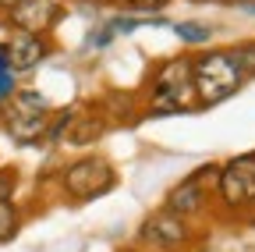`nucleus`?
<instances>
[{
    "label": "nucleus",
    "mask_w": 255,
    "mask_h": 252,
    "mask_svg": "<svg viewBox=\"0 0 255 252\" xmlns=\"http://www.w3.org/2000/svg\"><path fill=\"white\" fill-rule=\"evenodd\" d=\"M46 121H50V114L46 117H21V114H11V110L0 107V132L21 149L46 142Z\"/></svg>",
    "instance_id": "10"
},
{
    "label": "nucleus",
    "mask_w": 255,
    "mask_h": 252,
    "mask_svg": "<svg viewBox=\"0 0 255 252\" xmlns=\"http://www.w3.org/2000/svg\"><path fill=\"white\" fill-rule=\"evenodd\" d=\"M78 107H82V103L50 110V121H46V146H64V139H68V132H71V121H75Z\"/></svg>",
    "instance_id": "13"
},
{
    "label": "nucleus",
    "mask_w": 255,
    "mask_h": 252,
    "mask_svg": "<svg viewBox=\"0 0 255 252\" xmlns=\"http://www.w3.org/2000/svg\"><path fill=\"white\" fill-rule=\"evenodd\" d=\"M107 132H110V121L100 110V103H82L75 121H71V132H68V139H64V146L85 149V146H96Z\"/></svg>",
    "instance_id": "9"
},
{
    "label": "nucleus",
    "mask_w": 255,
    "mask_h": 252,
    "mask_svg": "<svg viewBox=\"0 0 255 252\" xmlns=\"http://www.w3.org/2000/svg\"><path fill=\"white\" fill-rule=\"evenodd\" d=\"M245 75L238 68V60L231 50H220V46H202L191 53V85H195V100L199 110L216 107L223 100L238 96L245 89Z\"/></svg>",
    "instance_id": "2"
},
{
    "label": "nucleus",
    "mask_w": 255,
    "mask_h": 252,
    "mask_svg": "<svg viewBox=\"0 0 255 252\" xmlns=\"http://www.w3.org/2000/svg\"><path fill=\"white\" fill-rule=\"evenodd\" d=\"M0 46H4L7 64H11L18 75H25V71H32V68H39L43 60L53 53L50 36H32V32H7V39L0 43Z\"/></svg>",
    "instance_id": "7"
},
{
    "label": "nucleus",
    "mask_w": 255,
    "mask_h": 252,
    "mask_svg": "<svg viewBox=\"0 0 255 252\" xmlns=\"http://www.w3.org/2000/svg\"><path fill=\"white\" fill-rule=\"evenodd\" d=\"M114 39H117V36H114L110 21H103V25H96L92 32H89V39H85V43H89V50H107Z\"/></svg>",
    "instance_id": "18"
},
{
    "label": "nucleus",
    "mask_w": 255,
    "mask_h": 252,
    "mask_svg": "<svg viewBox=\"0 0 255 252\" xmlns=\"http://www.w3.org/2000/svg\"><path fill=\"white\" fill-rule=\"evenodd\" d=\"M4 110H11V114H21V117H46L50 110H53V103L43 96L39 89H14V96L4 103Z\"/></svg>",
    "instance_id": "12"
},
{
    "label": "nucleus",
    "mask_w": 255,
    "mask_h": 252,
    "mask_svg": "<svg viewBox=\"0 0 255 252\" xmlns=\"http://www.w3.org/2000/svg\"><path fill=\"white\" fill-rule=\"evenodd\" d=\"M4 71H14V68L7 64V57H4V46H0V75H4Z\"/></svg>",
    "instance_id": "21"
},
{
    "label": "nucleus",
    "mask_w": 255,
    "mask_h": 252,
    "mask_svg": "<svg viewBox=\"0 0 255 252\" xmlns=\"http://www.w3.org/2000/svg\"><path fill=\"white\" fill-rule=\"evenodd\" d=\"M209 199H213V196L206 192V185H202L195 174H188V178H181V181L170 188V192L163 196V210L191 224V220H199V217L206 213Z\"/></svg>",
    "instance_id": "8"
},
{
    "label": "nucleus",
    "mask_w": 255,
    "mask_h": 252,
    "mask_svg": "<svg viewBox=\"0 0 255 252\" xmlns=\"http://www.w3.org/2000/svg\"><path fill=\"white\" fill-rule=\"evenodd\" d=\"M213 199L220 203L223 213L255 210V153H241V156H231L227 164H220Z\"/></svg>",
    "instance_id": "4"
},
{
    "label": "nucleus",
    "mask_w": 255,
    "mask_h": 252,
    "mask_svg": "<svg viewBox=\"0 0 255 252\" xmlns=\"http://www.w3.org/2000/svg\"><path fill=\"white\" fill-rule=\"evenodd\" d=\"M223 4H238V0H223Z\"/></svg>",
    "instance_id": "23"
},
{
    "label": "nucleus",
    "mask_w": 255,
    "mask_h": 252,
    "mask_svg": "<svg viewBox=\"0 0 255 252\" xmlns=\"http://www.w3.org/2000/svg\"><path fill=\"white\" fill-rule=\"evenodd\" d=\"M174 32H177V39H181L184 46L202 50V46L213 39V25H206V21H177Z\"/></svg>",
    "instance_id": "14"
},
{
    "label": "nucleus",
    "mask_w": 255,
    "mask_h": 252,
    "mask_svg": "<svg viewBox=\"0 0 255 252\" xmlns=\"http://www.w3.org/2000/svg\"><path fill=\"white\" fill-rule=\"evenodd\" d=\"M231 53H234V60H238L241 75H245V78H255V39H245V43L231 46Z\"/></svg>",
    "instance_id": "16"
},
{
    "label": "nucleus",
    "mask_w": 255,
    "mask_h": 252,
    "mask_svg": "<svg viewBox=\"0 0 255 252\" xmlns=\"http://www.w3.org/2000/svg\"><path fill=\"white\" fill-rule=\"evenodd\" d=\"M14 192H18V171L14 167H0V203L14 199Z\"/></svg>",
    "instance_id": "19"
},
{
    "label": "nucleus",
    "mask_w": 255,
    "mask_h": 252,
    "mask_svg": "<svg viewBox=\"0 0 255 252\" xmlns=\"http://www.w3.org/2000/svg\"><path fill=\"white\" fill-rule=\"evenodd\" d=\"M85 4H92V7H114V0H85Z\"/></svg>",
    "instance_id": "22"
},
{
    "label": "nucleus",
    "mask_w": 255,
    "mask_h": 252,
    "mask_svg": "<svg viewBox=\"0 0 255 252\" xmlns=\"http://www.w3.org/2000/svg\"><path fill=\"white\" fill-rule=\"evenodd\" d=\"M57 185H60V196L68 203L82 206V203H92V199L114 192L117 171H114V164L107 156H78V160H71L60 171Z\"/></svg>",
    "instance_id": "3"
},
{
    "label": "nucleus",
    "mask_w": 255,
    "mask_h": 252,
    "mask_svg": "<svg viewBox=\"0 0 255 252\" xmlns=\"http://www.w3.org/2000/svg\"><path fill=\"white\" fill-rule=\"evenodd\" d=\"M18 231H21V210H18L14 199H4L0 203V245L14 242Z\"/></svg>",
    "instance_id": "15"
},
{
    "label": "nucleus",
    "mask_w": 255,
    "mask_h": 252,
    "mask_svg": "<svg viewBox=\"0 0 255 252\" xmlns=\"http://www.w3.org/2000/svg\"><path fill=\"white\" fill-rule=\"evenodd\" d=\"M100 110L107 114L110 128H117V124L131 128V124L142 121V100H138V92H107V96L100 100Z\"/></svg>",
    "instance_id": "11"
},
{
    "label": "nucleus",
    "mask_w": 255,
    "mask_h": 252,
    "mask_svg": "<svg viewBox=\"0 0 255 252\" xmlns=\"http://www.w3.org/2000/svg\"><path fill=\"white\" fill-rule=\"evenodd\" d=\"M135 242L149 252H184L191 242H195V231H191L188 220L167 213L163 206H159L156 213H149L142 220V228L135 235Z\"/></svg>",
    "instance_id": "5"
},
{
    "label": "nucleus",
    "mask_w": 255,
    "mask_h": 252,
    "mask_svg": "<svg viewBox=\"0 0 255 252\" xmlns=\"http://www.w3.org/2000/svg\"><path fill=\"white\" fill-rule=\"evenodd\" d=\"M18 4H21V0H0V14H7V11L18 7Z\"/></svg>",
    "instance_id": "20"
},
{
    "label": "nucleus",
    "mask_w": 255,
    "mask_h": 252,
    "mask_svg": "<svg viewBox=\"0 0 255 252\" xmlns=\"http://www.w3.org/2000/svg\"><path fill=\"white\" fill-rule=\"evenodd\" d=\"M142 100V121L145 117H177V114H195V85H191V53L163 57L149 68Z\"/></svg>",
    "instance_id": "1"
},
{
    "label": "nucleus",
    "mask_w": 255,
    "mask_h": 252,
    "mask_svg": "<svg viewBox=\"0 0 255 252\" xmlns=\"http://www.w3.org/2000/svg\"><path fill=\"white\" fill-rule=\"evenodd\" d=\"M64 4L60 0H21L18 7L4 14L7 32H32V36H53V28L64 21Z\"/></svg>",
    "instance_id": "6"
},
{
    "label": "nucleus",
    "mask_w": 255,
    "mask_h": 252,
    "mask_svg": "<svg viewBox=\"0 0 255 252\" xmlns=\"http://www.w3.org/2000/svg\"><path fill=\"white\" fill-rule=\"evenodd\" d=\"M170 4V0H114V7L117 11H128V14H131V11H163Z\"/></svg>",
    "instance_id": "17"
}]
</instances>
